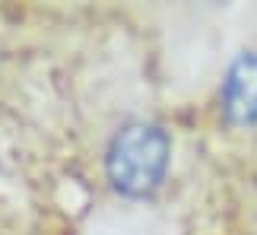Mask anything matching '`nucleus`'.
<instances>
[{
  "mask_svg": "<svg viewBox=\"0 0 257 235\" xmlns=\"http://www.w3.org/2000/svg\"><path fill=\"white\" fill-rule=\"evenodd\" d=\"M222 114L235 127L257 124V51H244L229 64L222 80Z\"/></svg>",
  "mask_w": 257,
  "mask_h": 235,
  "instance_id": "f03ea898",
  "label": "nucleus"
},
{
  "mask_svg": "<svg viewBox=\"0 0 257 235\" xmlns=\"http://www.w3.org/2000/svg\"><path fill=\"white\" fill-rule=\"evenodd\" d=\"M172 162V137L162 124L131 121L105 150V175L121 197L140 200L159 191Z\"/></svg>",
  "mask_w": 257,
  "mask_h": 235,
  "instance_id": "f257e3e1",
  "label": "nucleus"
}]
</instances>
